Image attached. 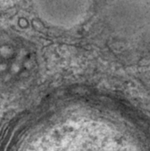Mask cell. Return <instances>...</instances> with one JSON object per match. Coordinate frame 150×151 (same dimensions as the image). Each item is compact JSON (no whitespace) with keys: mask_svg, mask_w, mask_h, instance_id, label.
Listing matches in <instances>:
<instances>
[{"mask_svg":"<svg viewBox=\"0 0 150 151\" xmlns=\"http://www.w3.org/2000/svg\"><path fill=\"white\" fill-rule=\"evenodd\" d=\"M92 0H35L37 13L46 23L72 28L83 21Z\"/></svg>","mask_w":150,"mask_h":151,"instance_id":"6da1fadb","label":"cell"}]
</instances>
